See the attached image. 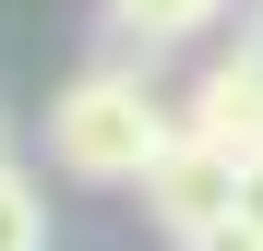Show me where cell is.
Listing matches in <instances>:
<instances>
[{
    "label": "cell",
    "mask_w": 263,
    "mask_h": 251,
    "mask_svg": "<svg viewBox=\"0 0 263 251\" xmlns=\"http://www.w3.org/2000/svg\"><path fill=\"white\" fill-rule=\"evenodd\" d=\"M180 144V108L144 84V60H96L48 96V156L96 191H144V167Z\"/></svg>",
    "instance_id": "1"
},
{
    "label": "cell",
    "mask_w": 263,
    "mask_h": 251,
    "mask_svg": "<svg viewBox=\"0 0 263 251\" xmlns=\"http://www.w3.org/2000/svg\"><path fill=\"white\" fill-rule=\"evenodd\" d=\"M144 216H156L167 239H192V227H215V216H239V156H215L203 132H180V144L144 167Z\"/></svg>",
    "instance_id": "2"
},
{
    "label": "cell",
    "mask_w": 263,
    "mask_h": 251,
    "mask_svg": "<svg viewBox=\"0 0 263 251\" xmlns=\"http://www.w3.org/2000/svg\"><path fill=\"white\" fill-rule=\"evenodd\" d=\"M180 132H203L215 156H263V72L251 60H215L192 96H180Z\"/></svg>",
    "instance_id": "3"
},
{
    "label": "cell",
    "mask_w": 263,
    "mask_h": 251,
    "mask_svg": "<svg viewBox=\"0 0 263 251\" xmlns=\"http://www.w3.org/2000/svg\"><path fill=\"white\" fill-rule=\"evenodd\" d=\"M96 24L120 36V48H192V36H215V24H228V0H96Z\"/></svg>",
    "instance_id": "4"
},
{
    "label": "cell",
    "mask_w": 263,
    "mask_h": 251,
    "mask_svg": "<svg viewBox=\"0 0 263 251\" xmlns=\"http://www.w3.org/2000/svg\"><path fill=\"white\" fill-rule=\"evenodd\" d=\"M0 251H48V191L0 156Z\"/></svg>",
    "instance_id": "5"
},
{
    "label": "cell",
    "mask_w": 263,
    "mask_h": 251,
    "mask_svg": "<svg viewBox=\"0 0 263 251\" xmlns=\"http://www.w3.org/2000/svg\"><path fill=\"white\" fill-rule=\"evenodd\" d=\"M167 251H263V227H251V216H215V227H192V239H167Z\"/></svg>",
    "instance_id": "6"
},
{
    "label": "cell",
    "mask_w": 263,
    "mask_h": 251,
    "mask_svg": "<svg viewBox=\"0 0 263 251\" xmlns=\"http://www.w3.org/2000/svg\"><path fill=\"white\" fill-rule=\"evenodd\" d=\"M239 216L263 227V156H239Z\"/></svg>",
    "instance_id": "7"
},
{
    "label": "cell",
    "mask_w": 263,
    "mask_h": 251,
    "mask_svg": "<svg viewBox=\"0 0 263 251\" xmlns=\"http://www.w3.org/2000/svg\"><path fill=\"white\" fill-rule=\"evenodd\" d=\"M239 60H251V72H263V0H251V24H239Z\"/></svg>",
    "instance_id": "8"
}]
</instances>
